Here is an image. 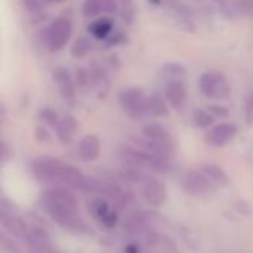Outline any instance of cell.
<instances>
[{
  "label": "cell",
  "instance_id": "obj_3",
  "mask_svg": "<svg viewBox=\"0 0 253 253\" xmlns=\"http://www.w3.org/2000/svg\"><path fill=\"white\" fill-rule=\"evenodd\" d=\"M66 167L67 164H64L63 161L49 158V157L38 158L33 161V166H32L36 179L48 185H63Z\"/></svg>",
  "mask_w": 253,
  "mask_h": 253
},
{
  "label": "cell",
  "instance_id": "obj_19",
  "mask_svg": "<svg viewBox=\"0 0 253 253\" xmlns=\"http://www.w3.org/2000/svg\"><path fill=\"white\" fill-rule=\"evenodd\" d=\"M201 171L216 185V186H226L229 183V177L225 173V170L216 164L207 163L201 166Z\"/></svg>",
  "mask_w": 253,
  "mask_h": 253
},
{
  "label": "cell",
  "instance_id": "obj_18",
  "mask_svg": "<svg viewBox=\"0 0 253 253\" xmlns=\"http://www.w3.org/2000/svg\"><path fill=\"white\" fill-rule=\"evenodd\" d=\"M55 128H57L58 140L61 143L67 145V143H70V140L73 139L75 131L78 130V121L73 116L67 115L63 119H60V122H58V125L55 126Z\"/></svg>",
  "mask_w": 253,
  "mask_h": 253
},
{
  "label": "cell",
  "instance_id": "obj_22",
  "mask_svg": "<svg viewBox=\"0 0 253 253\" xmlns=\"http://www.w3.org/2000/svg\"><path fill=\"white\" fill-rule=\"evenodd\" d=\"M89 51H91V41L85 36L78 38L72 46V55L75 58H84L89 54Z\"/></svg>",
  "mask_w": 253,
  "mask_h": 253
},
{
  "label": "cell",
  "instance_id": "obj_5",
  "mask_svg": "<svg viewBox=\"0 0 253 253\" xmlns=\"http://www.w3.org/2000/svg\"><path fill=\"white\" fill-rule=\"evenodd\" d=\"M200 91L207 98L223 100L229 95V82L220 72H206L200 76Z\"/></svg>",
  "mask_w": 253,
  "mask_h": 253
},
{
  "label": "cell",
  "instance_id": "obj_13",
  "mask_svg": "<svg viewBox=\"0 0 253 253\" xmlns=\"http://www.w3.org/2000/svg\"><path fill=\"white\" fill-rule=\"evenodd\" d=\"M164 97L167 98L169 104L173 109H182L186 103L188 98V91L182 79H171L167 86H166V94Z\"/></svg>",
  "mask_w": 253,
  "mask_h": 253
},
{
  "label": "cell",
  "instance_id": "obj_4",
  "mask_svg": "<svg viewBox=\"0 0 253 253\" xmlns=\"http://www.w3.org/2000/svg\"><path fill=\"white\" fill-rule=\"evenodd\" d=\"M122 110L131 119H143L149 115L148 97L140 88H126L119 94L118 98Z\"/></svg>",
  "mask_w": 253,
  "mask_h": 253
},
{
  "label": "cell",
  "instance_id": "obj_7",
  "mask_svg": "<svg viewBox=\"0 0 253 253\" xmlns=\"http://www.w3.org/2000/svg\"><path fill=\"white\" fill-rule=\"evenodd\" d=\"M72 32H73V24L70 18L67 17L55 18L46 30V45L49 51L55 52V51L63 49L67 45L72 36Z\"/></svg>",
  "mask_w": 253,
  "mask_h": 253
},
{
  "label": "cell",
  "instance_id": "obj_25",
  "mask_svg": "<svg viewBox=\"0 0 253 253\" xmlns=\"http://www.w3.org/2000/svg\"><path fill=\"white\" fill-rule=\"evenodd\" d=\"M39 116H41V119H42L43 122H46V124H48V125H51V126H57V125H58V122H60L58 113H57L55 110L49 109V107L42 109V110H41V113H39Z\"/></svg>",
  "mask_w": 253,
  "mask_h": 253
},
{
  "label": "cell",
  "instance_id": "obj_26",
  "mask_svg": "<svg viewBox=\"0 0 253 253\" xmlns=\"http://www.w3.org/2000/svg\"><path fill=\"white\" fill-rule=\"evenodd\" d=\"M207 110H209L214 118H228V116H229L228 107L220 106V104H210V106L207 107Z\"/></svg>",
  "mask_w": 253,
  "mask_h": 253
},
{
  "label": "cell",
  "instance_id": "obj_17",
  "mask_svg": "<svg viewBox=\"0 0 253 253\" xmlns=\"http://www.w3.org/2000/svg\"><path fill=\"white\" fill-rule=\"evenodd\" d=\"M113 20L109 18V17H100L97 18L95 21H92L88 27V32L92 38L98 39V41H106L110 35H112V30H113Z\"/></svg>",
  "mask_w": 253,
  "mask_h": 253
},
{
  "label": "cell",
  "instance_id": "obj_6",
  "mask_svg": "<svg viewBox=\"0 0 253 253\" xmlns=\"http://www.w3.org/2000/svg\"><path fill=\"white\" fill-rule=\"evenodd\" d=\"M143 137L163 155L170 157L174 152V142L170 133L164 128L160 122H149L142 128Z\"/></svg>",
  "mask_w": 253,
  "mask_h": 253
},
{
  "label": "cell",
  "instance_id": "obj_23",
  "mask_svg": "<svg viewBox=\"0 0 253 253\" xmlns=\"http://www.w3.org/2000/svg\"><path fill=\"white\" fill-rule=\"evenodd\" d=\"M163 73H164L166 76H170L171 79H182V78H185L186 70H185V67L180 66L179 63H169V64H166V66L163 67ZM171 79H170V81H171Z\"/></svg>",
  "mask_w": 253,
  "mask_h": 253
},
{
  "label": "cell",
  "instance_id": "obj_10",
  "mask_svg": "<svg viewBox=\"0 0 253 253\" xmlns=\"http://www.w3.org/2000/svg\"><path fill=\"white\" fill-rule=\"evenodd\" d=\"M89 211L94 216V219L98 220L106 228H112L118 222L116 210L112 209L109 201H106L104 198H94L89 204Z\"/></svg>",
  "mask_w": 253,
  "mask_h": 253
},
{
  "label": "cell",
  "instance_id": "obj_32",
  "mask_svg": "<svg viewBox=\"0 0 253 253\" xmlns=\"http://www.w3.org/2000/svg\"><path fill=\"white\" fill-rule=\"evenodd\" d=\"M149 2H151L152 5H160V3H161V0H149Z\"/></svg>",
  "mask_w": 253,
  "mask_h": 253
},
{
  "label": "cell",
  "instance_id": "obj_15",
  "mask_svg": "<svg viewBox=\"0 0 253 253\" xmlns=\"http://www.w3.org/2000/svg\"><path fill=\"white\" fill-rule=\"evenodd\" d=\"M78 152H79L81 160H84L86 163L97 160L98 155H100V140H98V137L94 136V134H88V136L82 137V140L79 142V146H78Z\"/></svg>",
  "mask_w": 253,
  "mask_h": 253
},
{
  "label": "cell",
  "instance_id": "obj_28",
  "mask_svg": "<svg viewBox=\"0 0 253 253\" xmlns=\"http://www.w3.org/2000/svg\"><path fill=\"white\" fill-rule=\"evenodd\" d=\"M125 42H126V35L125 33H115V35H110L106 39V46L110 48V46H116V45H121V43H125Z\"/></svg>",
  "mask_w": 253,
  "mask_h": 253
},
{
  "label": "cell",
  "instance_id": "obj_1",
  "mask_svg": "<svg viewBox=\"0 0 253 253\" xmlns=\"http://www.w3.org/2000/svg\"><path fill=\"white\" fill-rule=\"evenodd\" d=\"M46 213L60 225L66 228H76L79 225V206L75 195L66 188H52L43 194L42 198Z\"/></svg>",
  "mask_w": 253,
  "mask_h": 253
},
{
  "label": "cell",
  "instance_id": "obj_2",
  "mask_svg": "<svg viewBox=\"0 0 253 253\" xmlns=\"http://www.w3.org/2000/svg\"><path fill=\"white\" fill-rule=\"evenodd\" d=\"M121 158L128 164L133 170H151L155 173H167L170 170L169 158L155 155L142 148L122 146L119 149Z\"/></svg>",
  "mask_w": 253,
  "mask_h": 253
},
{
  "label": "cell",
  "instance_id": "obj_16",
  "mask_svg": "<svg viewBox=\"0 0 253 253\" xmlns=\"http://www.w3.org/2000/svg\"><path fill=\"white\" fill-rule=\"evenodd\" d=\"M26 238L39 252H42V253H51L52 252V244H51L46 232L42 231V229L30 228L29 231H26Z\"/></svg>",
  "mask_w": 253,
  "mask_h": 253
},
{
  "label": "cell",
  "instance_id": "obj_12",
  "mask_svg": "<svg viewBox=\"0 0 253 253\" xmlns=\"http://www.w3.org/2000/svg\"><path fill=\"white\" fill-rule=\"evenodd\" d=\"M52 78H54V81H55V84H57V86H58V91H60V94L63 95V98L72 101V100L75 98V92H76V89H75L76 82L73 81L70 72H69L66 67L58 66V67L54 69Z\"/></svg>",
  "mask_w": 253,
  "mask_h": 253
},
{
  "label": "cell",
  "instance_id": "obj_24",
  "mask_svg": "<svg viewBox=\"0 0 253 253\" xmlns=\"http://www.w3.org/2000/svg\"><path fill=\"white\" fill-rule=\"evenodd\" d=\"M244 119L249 126L253 125V91H249L244 98Z\"/></svg>",
  "mask_w": 253,
  "mask_h": 253
},
{
  "label": "cell",
  "instance_id": "obj_29",
  "mask_svg": "<svg viewBox=\"0 0 253 253\" xmlns=\"http://www.w3.org/2000/svg\"><path fill=\"white\" fill-rule=\"evenodd\" d=\"M75 78H76V85H79V86H82V88L86 86L88 82H89V79H91L89 73H88L85 69H78Z\"/></svg>",
  "mask_w": 253,
  "mask_h": 253
},
{
  "label": "cell",
  "instance_id": "obj_8",
  "mask_svg": "<svg viewBox=\"0 0 253 253\" xmlns=\"http://www.w3.org/2000/svg\"><path fill=\"white\" fill-rule=\"evenodd\" d=\"M182 183L188 194L198 198H207L216 192V185L201 170H189Z\"/></svg>",
  "mask_w": 253,
  "mask_h": 253
},
{
  "label": "cell",
  "instance_id": "obj_9",
  "mask_svg": "<svg viewBox=\"0 0 253 253\" xmlns=\"http://www.w3.org/2000/svg\"><path fill=\"white\" fill-rule=\"evenodd\" d=\"M237 136V126L232 122H222L214 125L206 133V143L213 148H223L226 146L234 137Z\"/></svg>",
  "mask_w": 253,
  "mask_h": 253
},
{
  "label": "cell",
  "instance_id": "obj_27",
  "mask_svg": "<svg viewBox=\"0 0 253 253\" xmlns=\"http://www.w3.org/2000/svg\"><path fill=\"white\" fill-rule=\"evenodd\" d=\"M23 5H24V8H26L32 15L41 14V11H42V3H41V0H23Z\"/></svg>",
  "mask_w": 253,
  "mask_h": 253
},
{
  "label": "cell",
  "instance_id": "obj_21",
  "mask_svg": "<svg viewBox=\"0 0 253 253\" xmlns=\"http://www.w3.org/2000/svg\"><path fill=\"white\" fill-rule=\"evenodd\" d=\"M214 121V116L209 112V110H204V109H195L192 112V124L198 128H207L210 126Z\"/></svg>",
  "mask_w": 253,
  "mask_h": 253
},
{
  "label": "cell",
  "instance_id": "obj_11",
  "mask_svg": "<svg viewBox=\"0 0 253 253\" xmlns=\"http://www.w3.org/2000/svg\"><path fill=\"white\" fill-rule=\"evenodd\" d=\"M143 198L152 207H161L167 198V189L157 177H148L143 183Z\"/></svg>",
  "mask_w": 253,
  "mask_h": 253
},
{
  "label": "cell",
  "instance_id": "obj_31",
  "mask_svg": "<svg viewBox=\"0 0 253 253\" xmlns=\"http://www.w3.org/2000/svg\"><path fill=\"white\" fill-rule=\"evenodd\" d=\"M36 137H38V140H41V142H46L48 139H49V136H48V133L43 130V128H38L36 130Z\"/></svg>",
  "mask_w": 253,
  "mask_h": 253
},
{
  "label": "cell",
  "instance_id": "obj_14",
  "mask_svg": "<svg viewBox=\"0 0 253 253\" xmlns=\"http://www.w3.org/2000/svg\"><path fill=\"white\" fill-rule=\"evenodd\" d=\"M118 9V0H85L82 14L86 18H94L100 14H113Z\"/></svg>",
  "mask_w": 253,
  "mask_h": 253
},
{
  "label": "cell",
  "instance_id": "obj_30",
  "mask_svg": "<svg viewBox=\"0 0 253 253\" xmlns=\"http://www.w3.org/2000/svg\"><path fill=\"white\" fill-rule=\"evenodd\" d=\"M8 158H9V148L3 142H0V161H5Z\"/></svg>",
  "mask_w": 253,
  "mask_h": 253
},
{
  "label": "cell",
  "instance_id": "obj_20",
  "mask_svg": "<svg viewBox=\"0 0 253 253\" xmlns=\"http://www.w3.org/2000/svg\"><path fill=\"white\" fill-rule=\"evenodd\" d=\"M167 98L163 97L161 94H152L148 97V112L151 116L161 118L169 115V106H167Z\"/></svg>",
  "mask_w": 253,
  "mask_h": 253
}]
</instances>
